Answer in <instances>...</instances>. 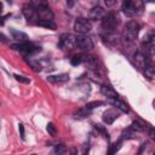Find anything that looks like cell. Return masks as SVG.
I'll list each match as a JSON object with an SVG mask.
<instances>
[{
    "label": "cell",
    "instance_id": "cell-14",
    "mask_svg": "<svg viewBox=\"0 0 155 155\" xmlns=\"http://www.w3.org/2000/svg\"><path fill=\"white\" fill-rule=\"evenodd\" d=\"M104 15H105V12L101 6H96L90 11V18L91 19H102Z\"/></svg>",
    "mask_w": 155,
    "mask_h": 155
},
{
    "label": "cell",
    "instance_id": "cell-7",
    "mask_svg": "<svg viewBox=\"0 0 155 155\" xmlns=\"http://www.w3.org/2000/svg\"><path fill=\"white\" fill-rule=\"evenodd\" d=\"M23 15H24L25 19H27L29 23L36 24L38 21H39L38 11H36V8L33 7L31 5H24V6H23Z\"/></svg>",
    "mask_w": 155,
    "mask_h": 155
},
{
    "label": "cell",
    "instance_id": "cell-31",
    "mask_svg": "<svg viewBox=\"0 0 155 155\" xmlns=\"http://www.w3.org/2000/svg\"><path fill=\"white\" fill-rule=\"evenodd\" d=\"M67 4H68L69 7H71V6L74 5V0H67Z\"/></svg>",
    "mask_w": 155,
    "mask_h": 155
},
{
    "label": "cell",
    "instance_id": "cell-18",
    "mask_svg": "<svg viewBox=\"0 0 155 155\" xmlns=\"http://www.w3.org/2000/svg\"><path fill=\"white\" fill-rule=\"evenodd\" d=\"M30 5L35 8H40V7H45L48 6L47 5V0H30Z\"/></svg>",
    "mask_w": 155,
    "mask_h": 155
},
{
    "label": "cell",
    "instance_id": "cell-17",
    "mask_svg": "<svg viewBox=\"0 0 155 155\" xmlns=\"http://www.w3.org/2000/svg\"><path fill=\"white\" fill-rule=\"evenodd\" d=\"M40 27H44V28H48V29H56V24L53 21H48V19H42V21H38L36 23Z\"/></svg>",
    "mask_w": 155,
    "mask_h": 155
},
{
    "label": "cell",
    "instance_id": "cell-13",
    "mask_svg": "<svg viewBox=\"0 0 155 155\" xmlns=\"http://www.w3.org/2000/svg\"><path fill=\"white\" fill-rule=\"evenodd\" d=\"M145 128H147V124L140 119L134 120L130 126V130L131 131H136V132H143Z\"/></svg>",
    "mask_w": 155,
    "mask_h": 155
},
{
    "label": "cell",
    "instance_id": "cell-4",
    "mask_svg": "<svg viewBox=\"0 0 155 155\" xmlns=\"http://www.w3.org/2000/svg\"><path fill=\"white\" fill-rule=\"evenodd\" d=\"M116 25H117V19L113 13H107L103 16L102 27L105 30V33H114Z\"/></svg>",
    "mask_w": 155,
    "mask_h": 155
},
{
    "label": "cell",
    "instance_id": "cell-6",
    "mask_svg": "<svg viewBox=\"0 0 155 155\" xmlns=\"http://www.w3.org/2000/svg\"><path fill=\"white\" fill-rule=\"evenodd\" d=\"M58 45L62 50H73L75 46V36L70 33H63L59 38Z\"/></svg>",
    "mask_w": 155,
    "mask_h": 155
},
{
    "label": "cell",
    "instance_id": "cell-28",
    "mask_svg": "<svg viewBox=\"0 0 155 155\" xmlns=\"http://www.w3.org/2000/svg\"><path fill=\"white\" fill-rule=\"evenodd\" d=\"M104 2H105V5H107V6L111 7V6H114V5H115L116 0H104Z\"/></svg>",
    "mask_w": 155,
    "mask_h": 155
},
{
    "label": "cell",
    "instance_id": "cell-11",
    "mask_svg": "<svg viewBox=\"0 0 155 155\" xmlns=\"http://www.w3.org/2000/svg\"><path fill=\"white\" fill-rule=\"evenodd\" d=\"M108 102H109L110 104H113L116 109L121 110L122 113H127V111H128V107H127L120 98H108Z\"/></svg>",
    "mask_w": 155,
    "mask_h": 155
},
{
    "label": "cell",
    "instance_id": "cell-20",
    "mask_svg": "<svg viewBox=\"0 0 155 155\" xmlns=\"http://www.w3.org/2000/svg\"><path fill=\"white\" fill-rule=\"evenodd\" d=\"M90 113H91V110H88V109L84 108V109H80V110H78V111L74 114V116H75L76 119H82V117H86V116H87Z\"/></svg>",
    "mask_w": 155,
    "mask_h": 155
},
{
    "label": "cell",
    "instance_id": "cell-8",
    "mask_svg": "<svg viewBox=\"0 0 155 155\" xmlns=\"http://www.w3.org/2000/svg\"><path fill=\"white\" fill-rule=\"evenodd\" d=\"M74 29L80 34H87L92 29V24L88 19L85 18H78L74 23Z\"/></svg>",
    "mask_w": 155,
    "mask_h": 155
},
{
    "label": "cell",
    "instance_id": "cell-2",
    "mask_svg": "<svg viewBox=\"0 0 155 155\" xmlns=\"http://www.w3.org/2000/svg\"><path fill=\"white\" fill-rule=\"evenodd\" d=\"M138 31H139V24H138V22L134 21V19L128 21L125 24V28H124V31H122V39L126 40V41L132 42L137 38Z\"/></svg>",
    "mask_w": 155,
    "mask_h": 155
},
{
    "label": "cell",
    "instance_id": "cell-5",
    "mask_svg": "<svg viewBox=\"0 0 155 155\" xmlns=\"http://www.w3.org/2000/svg\"><path fill=\"white\" fill-rule=\"evenodd\" d=\"M75 46L82 51H90L93 48V42L91 40V38H88L85 34H80L78 36H75Z\"/></svg>",
    "mask_w": 155,
    "mask_h": 155
},
{
    "label": "cell",
    "instance_id": "cell-23",
    "mask_svg": "<svg viewBox=\"0 0 155 155\" xmlns=\"http://www.w3.org/2000/svg\"><path fill=\"white\" fill-rule=\"evenodd\" d=\"M84 62V54L81 56H74L71 59H70V64L71 65H79Z\"/></svg>",
    "mask_w": 155,
    "mask_h": 155
},
{
    "label": "cell",
    "instance_id": "cell-32",
    "mask_svg": "<svg viewBox=\"0 0 155 155\" xmlns=\"http://www.w3.org/2000/svg\"><path fill=\"white\" fill-rule=\"evenodd\" d=\"M1 12H2V4L0 2V13H1Z\"/></svg>",
    "mask_w": 155,
    "mask_h": 155
},
{
    "label": "cell",
    "instance_id": "cell-15",
    "mask_svg": "<svg viewBox=\"0 0 155 155\" xmlns=\"http://www.w3.org/2000/svg\"><path fill=\"white\" fill-rule=\"evenodd\" d=\"M10 31H11L12 38H13L15 40L19 41V42H25V41H28V39H29L28 35H27L25 33H23V31H19V30H16V29H11Z\"/></svg>",
    "mask_w": 155,
    "mask_h": 155
},
{
    "label": "cell",
    "instance_id": "cell-26",
    "mask_svg": "<svg viewBox=\"0 0 155 155\" xmlns=\"http://www.w3.org/2000/svg\"><path fill=\"white\" fill-rule=\"evenodd\" d=\"M15 78H16V80H17V81H19V82H22V84H29V82H30V80H29L28 78L23 76V75L15 74Z\"/></svg>",
    "mask_w": 155,
    "mask_h": 155
},
{
    "label": "cell",
    "instance_id": "cell-9",
    "mask_svg": "<svg viewBox=\"0 0 155 155\" xmlns=\"http://www.w3.org/2000/svg\"><path fill=\"white\" fill-rule=\"evenodd\" d=\"M117 117H119V113L116 109H108L107 111L103 113V121L107 125H111Z\"/></svg>",
    "mask_w": 155,
    "mask_h": 155
},
{
    "label": "cell",
    "instance_id": "cell-19",
    "mask_svg": "<svg viewBox=\"0 0 155 155\" xmlns=\"http://www.w3.org/2000/svg\"><path fill=\"white\" fill-rule=\"evenodd\" d=\"M94 128L105 138V139H109V133H108V131H107V128L104 127V126H102V125H99V124H97V125H94Z\"/></svg>",
    "mask_w": 155,
    "mask_h": 155
},
{
    "label": "cell",
    "instance_id": "cell-30",
    "mask_svg": "<svg viewBox=\"0 0 155 155\" xmlns=\"http://www.w3.org/2000/svg\"><path fill=\"white\" fill-rule=\"evenodd\" d=\"M149 134H150V138H155V134H154V128H150V131H149Z\"/></svg>",
    "mask_w": 155,
    "mask_h": 155
},
{
    "label": "cell",
    "instance_id": "cell-29",
    "mask_svg": "<svg viewBox=\"0 0 155 155\" xmlns=\"http://www.w3.org/2000/svg\"><path fill=\"white\" fill-rule=\"evenodd\" d=\"M0 41H1V42H7V40H6V36H5L2 33H0Z\"/></svg>",
    "mask_w": 155,
    "mask_h": 155
},
{
    "label": "cell",
    "instance_id": "cell-16",
    "mask_svg": "<svg viewBox=\"0 0 155 155\" xmlns=\"http://www.w3.org/2000/svg\"><path fill=\"white\" fill-rule=\"evenodd\" d=\"M101 92H102V94H104L107 98H119V94H117L110 86L102 85V87H101Z\"/></svg>",
    "mask_w": 155,
    "mask_h": 155
},
{
    "label": "cell",
    "instance_id": "cell-24",
    "mask_svg": "<svg viewBox=\"0 0 155 155\" xmlns=\"http://www.w3.org/2000/svg\"><path fill=\"white\" fill-rule=\"evenodd\" d=\"M65 151H67V148H65V145H63V144H57V145H54V148H53V153H54V154H58V155L64 154Z\"/></svg>",
    "mask_w": 155,
    "mask_h": 155
},
{
    "label": "cell",
    "instance_id": "cell-27",
    "mask_svg": "<svg viewBox=\"0 0 155 155\" xmlns=\"http://www.w3.org/2000/svg\"><path fill=\"white\" fill-rule=\"evenodd\" d=\"M18 130H19V134H21V138L24 139V126L22 124L18 125Z\"/></svg>",
    "mask_w": 155,
    "mask_h": 155
},
{
    "label": "cell",
    "instance_id": "cell-22",
    "mask_svg": "<svg viewBox=\"0 0 155 155\" xmlns=\"http://www.w3.org/2000/svg\"><path fill=\"white\" fill-rule=\"evenodd\" d=\"M121 144H122V139H120V140H117L116 143H114V144L110 147L109 154H115L116 151H119V150H120V148H121Z\"/></svg>",
    "mask_w": 155,
    "mask_h": 155
},
{
    "label": "cell",
    "instance_id": "cell-3",
    "mask_svg": "<svg viewBox=\"0 0 155 155\" xmlns=\"http://www.w3.org/2000/svg\"><path fill=\"white\" fill-rule=\"evenodd\" d=\"M11 47H12L13 50L18 51V52H19L22 56H24V57L31 56V54H34V53H36V52L40 51V47H38V46H35L34 44L28 42V41H25V42H19V44H12Z\"/></svg>",
    "mask_w": 155,
    "mask_h": 155
},
{
    "label": "cell",
    "instance_id": "cell-12",
    "mask_svg": "<svg viewBox=\"0 0 155 155\" xmlns=\"http://www.w3.org/2000/svg\"><path fill=\"white\" fill-rule=\"evenodd\" d=\"M68 80H69V75L68 74H58V75L47 76V81L52 82V84H61V82H65Z\"/></svg>",
    "mask_w": 155,
    "mask_h": 155
},
{
    "label": "cell",
    "instance_id": "cell-10",
    "mask_svg": "<svg viewBox=\"0 0 155 155\" xmlns=\"http://www.w3.org/2000/svg\"><path fill=\"white\" fill-rule=\"evenodd\" d=\"M36 11H38V15H39V21H42V19L52 21V18H53V13H52V11L50 10L48 6L36 8Z\"/></svg>",
    "mask_w": 155,
    "mask_h": 155
},
{
    "label": "cell",
    "instance_id": "cell-25",
    "mask_svg": "<svg viewBox=\"0 0 155 155\" xmlns=\"http://www.w3.org/2000/svg\"><path fill=\"white\" fill-rule=\"evenodd\" d=\"M46 130H47L48 134H50V136H52V137H54V136L57 134V130H56V126H54L52 122H48V124H47V126H46Z\"/></svg>",
    "mask_w": 155,
    "mask_h": 155
},
{
    "label": "cell",
    "instance_id": "cell-21",
    "mask_svg": "<svg viewBox=\"0 0 155 155\" xmlns=\"http://www.w3.org/2000/svg\"><path fill=\"white\" fill-rule=\"evenodd\" d=\"M103 104H104V102H102V101H94V102L87 103V104L85 105V108L88 109V110H92V109H94V108H97V107H101V105H103Z\"/></svg>",
    "mask_w": 155,
    "mask_h": 155
},
{
    "label": "cell",
    "instance_id": "cell-1",
    "mask_svg": "<svg viewBox=\"0 0 155 155\" xmlns=\"http://www.w3.org/2000/svg\"><path fill=\"white\" fill-rule=\"evenodd\" d=\"M142 8H143L142 0H122L121 10L128 17H132L134 15L140 13Z\"/></svg>",
    "mask_w": 155,
    "mask_h": 155
}]
</instances>
